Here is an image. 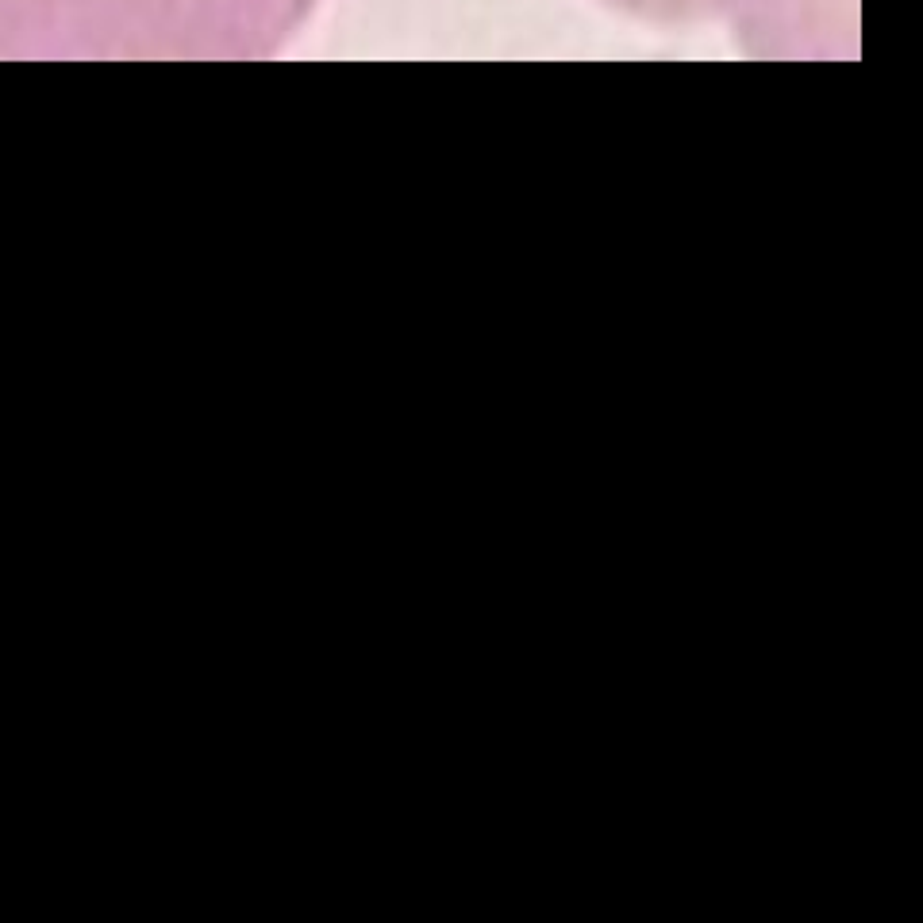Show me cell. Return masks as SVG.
<instances>
[{
    "instance_id": "obj_1",
    "label": "cell",
    "mask_w": 923,
    "mask_h": 923,
    "mask_svg": "<svg viewBox=\"0 0 923 923\" xmlns=\"http://www.w3.org/2000/svg\"><path fill=\"white\" fill-rule=\"evenodd\" d=\"M316 0H0V39L74 54L266 58Z\"/></svg>"
},
{
    "instance_id": "obj_2",
    "label": "cell",
    "mask_w": 923,
    "mask_h": 923,
    "mask_svg": "<svg viewBox=\"0 0 923 923\" xmlns=\"http://www.w3.org/2000/svg\"><path fill=\"white\" fill-rule=\"evenodd\" d=\"M758 54H824L835 31L854 27V0H712Z\"/></svg>"
},
{
    "instance_id": "obj_3",
    "label": "cell",
    "mask_w": 923,
    "mask_h": 923,
    "mask_svg": "<svg viewBox=\"0 0 923 923\" xmlns=\"http://www.w3.org/2000/svg\"><path fill=\"white\" fill-rule=\"evenodd\" d=\"M616 8H624L639 20H654V24H697V20H712V0H608Z\"/></svg>"
}]
</instances>
